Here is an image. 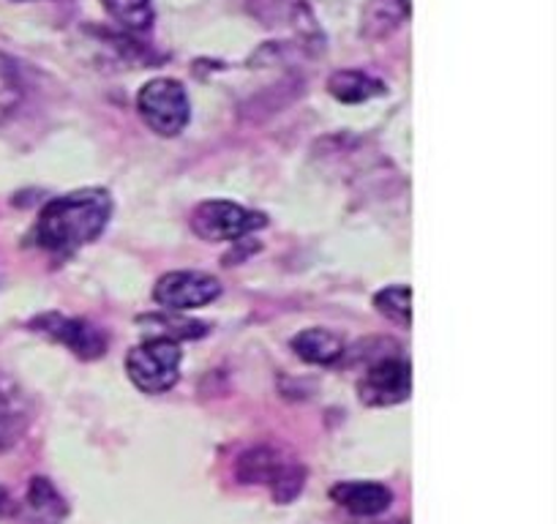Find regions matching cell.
Listing matches in <instances>:
<instances>
[{
    "instance_id": "obj_3",
    "label": "cell",
    "mask_w": 559,
    "mask_h": 524,
    "mask_svg": "<svg viewBox=\"0 0 559 524\" xmlns=\"http://www.w3.org/2000/svg\"><path fill=\"white\" fill-rule=\"evenodd\" d=\"M183 349L169 338H147L126 358V371L142 393H167L178 385Z\"/></svg>"
},
{
    "instance_id": "obj_7",
    "label": "cell",
    "mask_w": 559,
    "mask_h": 524,
    "mask_svg": "<svg viewBox=\"0 0 559 524\" xmlns=\"http://www.w3.org/2000/svg\"><path fill=\"white\" fill-rule=\"evenodd\" d=\"M360 402L369 407H393V404L407 402L413 393V369L409 360L382 358L369 366L358 385Z\"/></svg>"
},
{
    "instance_id": "obj_9",
    "label": "cell",
    "mask_w": 559,
    "mask_h": 524,
    "mask_svg": "<svg viewBox=\"0 0 559 524\" xmlns=\"http://www.w3.org/2000/svg\"><path fill=\"white\" fill-rule=\"evenodd\" d=\"M331 497L355 516H380L393 502V491L377 480H342L333 486Z\"/></svg>"
},
{
    "instance_id": "obj_17",
    "label": "cell",
    "mask_w": 559,
    "mask_h": 524,
    "mask_svg": "<svg viewBox=\"0 0 559 524\" xmlns=\"http://www.w3.org/2000/svg\"><path fill=\"white\" fill-rule=\"evenodd\" d=\"M104 9L115 16L129 31H145L153 22V3L151 0H102Z\"/></svg>"
},
{
    "instance_id": "obj_5",
    "label": "cell",
    "mask_w": 559,
    "mask_h": 524,
    "mask_svg": "<svg viewBox=\"0 0 559 524\" xmlns=\"http://www.w3.org/2000/svg\"><path fill=\"white\" fill-rule=\"evenodd\" d=\"M265 224V213L249 211V207L227 200L202 202V205H197L194 213H191V229H194L202 240H211V243L240 240L246 238V235L254 233V229H262Z\"/></svg>"
},
{
    "instance_id": "obj_15",
    "label": "cell",
    "mask_w": 559,
    "mask_h": 524,
    "mask_svg": "<svg viewBox=\"0 0 559 524\" xmlns=\"http://www.w3.org/2000/svg\"><path fill=\"white\" fill-rule=\"evenodd\" d=\"M140 325H147L151 331H156L158 338H200L205 336L207 327L205 322H197V320H183V317H167V314H147L142 317Z\"/></svg>"
},
{
    "instance_id": "obj_16",
    "label": "cell",
    "mask_w": 559,
    "mask_h": 524,
    "mask_svg": "<svg viewBox=\"0 0 559 524\" xmlns=\"http://www.w3.org/2000/svg\"><path fill=\"white\" fill-rule=\"evenodd\" d=\"M374 306L380 314H385L388 320L399 322V325H407L413 322V289L396 284V287H385L377 293Z\"/></svg>"
},
{
    "instance_id": "obj_6",
    "label": "cell",
    "mask_w": 559,
    "mask_h": 524,
    "mask_svg": "<svg viewBox=\"0 0 559 524\" xmlns=\"http://www.w3.org/2000/svg\"><path fill=\"white\" fill-rule=\"evenodd\" d=\"M222 295L216 276L202 271H173L158 278L153 298L167 311H189L213 303Z\"/></svg>"
},
{
    "instance_id": "obj_4",
    "label": "cell",
    "mask_w": 559,
    "mask_h": 524,
    "mask_svg": "<svg viewBox=\"0 0 559 524\" xmlns=\"http://www.w3.org/2000/svg\"><path fill=\"white\" fill-rule=\"evenodd\" d=\"M142 120L156 131L158 136H178L189 126L191 104L183 82L173 76H156L145 82L136 96Z\"/></svg>"
},
{
    "instance_id": "obj_19",
    "label": "cell",
    "mask_w": 559,
    "mask_h": 524,
    "mask_svg": "<svg viewBox=\"0 0 559 524\" xmlns=\"http://www.w3.org/2000/svg\"><path fill=\"white\" fill-rule=\"evenodd\" d=\"M9 511H11V497H9V491L0 486V516H3V513H9Z\"/></svg>"
},
{
    "instance_id": "obj_18",
    "label": "cell",
    "mask_w": 559,
    "mask_h": 524,
    "mask_svg": "<svg viewBox=\"0 0 559 524\" xmlns=\"http://www.w3.org/2000/svg\"><path fill=\"white\" fill-rule=\"evenodd\" d=\"M20 98H22V85H20V76H16L14 63L0 52V120H3L16 104H20Z\"/></svg>"
},
{
    "instance_id": "obj_2",
    "label": "cell",
    "mask_w": 559,
    "mask_h": 524,
    "mask_svg": "<svg viewBox=\"0 0 559 524\" xmlns=\"http://www.w3.org/2000/svg\"><path fill=\"white\" fill-rule=\"evenodd\" d=\"M240 484H265L271 486L273 500L287 505L304 491L306 467L298 462H287L276 448H251L238 458Z\"/></svg>"
},
{
    "instance_id": "obj_11",
    "label": "cell",
    "mask_w": 559,
    "mask_h": 524,
    "mask_svg": "<svg viewBox=\"0 0 559 524\" xmlns=\"http://www.w3.org/2000/svg\"><path fill=\"white\" fill-rule=\"evenodd\" d=\"M413 0H369L360 16V33L366 38H385L409 20Z\"/></svg>"
},
{
    "instance_id": "obj_13",
    "label": "cell",
    "mask_w": 559,
    "mask_h": 524,
    "mask_svg": "<svg viewBox=\"0 0 559 524\" xmlns=\"http://www.w3.org/2000/svg\"><path fill=\"white\" fill-rule=\"evenodd\" d=\"M328 91H331L333 98L344 104H360L369 102V98L382 96L388 91L385 82L377 80V76L364 74V71L355 69H344V71H333L331 80H328Z\"/></svg>"
},
{
    "instance_id": "obj_12",
    "label": "cell",
    "mask_w": 559,
    "mask_h": 524,
    "mask_svg": "<svg viewBox=\"0 0 559 524\" xmlns=\"http://www.w3.org/2000/svg\"><path fill=\"white\" fill-rule=\"evenodd\" d=\"M293 349L314 366H333L342 360L344 344L336 333L325 331V327H306L293 338Z\"/></svg>"
},
{
    "instance_id": "obj_8",
    "label": "cell",
    "mask_w": 559,
    "mask_h": 524,
    "mask_svg": "<svg viewBox=\"0 0 559 524\" xmlns=\"http://www.w3.org/2000/svg\"><path fill=\"white\" fill-rule=\"evenodd\" d=\"M31 327L52 338V342L69 347L82 360L102 358L107 353V336L87 320H74V317L58 314V311H47V314L36 317Z\"/></svg>"
},
{
    "instance_id": "obj_10",
    "label": "cell",
    "mask_w": 559,
    "mask_h": 524,
    "mask_svg": "<svg viewBox=\"0 0 559 524\" xmlns=\"http://www.w3.org/2000/svg\"><path fill=\"white\" fill-rule=\"evenodd\" d=\"M25 524H63L69 505H66L63 495L55 489V484L44 475H36L27 484L25 508H22Z\"/></svg>"
},
{
    "instance_id": "obj_14",
    "label": "cell",
    "mask_w": 559,
    "mask_h": 524,
    "mask_svg": "<svg viewBox=\"0 0 559 524\" xmlns=\"http://www.w3.org/2000/svg\"><path fill=\"white\" fill-rule=\"evenodd\" d=\"M25 424L27 415L20 393H14L9 382L0 380V451H5V448H11L20 440Z\"/></svg>"
},
{
    "instance_id": "obj_1",
    "label": "cell",
    "mask_w": 559,
    "mask_h": 524,
    "mask_svg": "<svg viewBox=\"0 0 559 524\" xmlns=\"http://www.w3.org/2000/svg\"><path fill=\"white\" fill-rule=\"evenodd\" d=\"M112 218V196L107 189H80L49 200L33 227V243L55 254H71L93 243Z\"/></svg>"
}]
</instances>
